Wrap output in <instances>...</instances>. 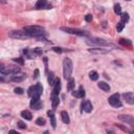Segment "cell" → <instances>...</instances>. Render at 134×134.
<instances>
[{
  "mask_svg": "<svg viewBox=\"0 0 134 134\" xmlns=\"http://www.w3.org/2000/svg\"><path fill=\"white\" fill-rule=\"evenodd\" d=\"M43 91V87L40 83H38L37 85L29 87L28 89V95L32 97V101H31V106L34 105L35 103H37L40 101V95L42 94Z\"/></svg>",
  "mask_w": 134,
  "mask_h": 134,
  "instance_id": "cell-1",
  "label": "cell"
},
{
  "mask_svg": "<svg viewBox=\"0 0 134 134\" xmlns=\"http://www.w3.org/2000/svg\"><path fill=\"white\" fill-rule=\"evenodd\" d=\"M24 32H25L28 37H39L41 38L43 35H45L44 28L38 25H31V26H25L24 27Z\"/></svg>",
  "mask_w": 134,
  "mask_h": 134,
  "instance_id": "cell-2",
  "label": "cell"
},
{
  "mask_svg": "<svg viewBox=\"0 0 134 134\" xmlns=\"http://www.w3.org/2000/svg\"><path fill=\"white\" fill-rule=\"evenodd\" d=\"M71 72H72V62L69 58H65L63 61V74L66 80L71 79Z\"/></svg>",
  "mask_w": 134,
  "mask_h": 134,
  "instance_id": "cell-3",
  "label": "cell"
},
{
  "mask_svg": "<svg viewBox=\"0 0 134 134\" xmlns=\"http://www.w3.org/2000/svg\"><path fill=\"white\" fill-rule=\"evenodd\" d=\"M61 31L65 32L67 34L76 35V36H81V37H87L89 36V33L86 31H82L79 28H70V27H61Z\"/></svg>",
  "mask_w": 134,
  "mask_h": 134,
  "instance_id": "cell-4",
  "label": "cell"
},
{
  "mask_svg": "<svg viewBox=\"0 0 134 134\" xmlns=\"http://www.w3.org/2000/svg\"><path fill=\"white\" fill-rule=\"evenodd\" d=\"M88 45H96V46H110L109 42L103 40V39L100 38H90V39H87V42H86Z\"/></svg>",
  "mask_w": 134,
  "mask_h": 134,
  "instance_id": "cell-5",
  "label": "cell"
},
{
  "mask_svg": "<svg viewBox=\"0 0 134 134\" xmlns=\"http://www.w3.org/2000/svg\"><path fill=\"white\" fill-rule=\"evenodd\" d=\"M108 102L111 106L118 108V107H122V102L120 101V94L118 93H114L112 95L108 98Z\"/></svg>",
  "mask_w": 134,
  "mask_h": 134,
  "instance_id": "cell-6",
  "label": "cell"
},
{
  "mask_svg": "<svg viewBox=\"0 0 134 134\" xmlns=\"http://www.w3.org/2000/svg\"><path fill=\"white\" fill-rule=\"evenodd\" d=\"M8 36L13 38V39H27L29 38L28 35L25 32H21V31H13L8 33Z\"/></svg>",
  "mask_w": 134,
  "mask_h": 134,
  "instance_id": "cell-7",
  "label": "cell"
},
{
  "mask_svg": "<svg viewBox=\"0 0 134 134\" xmlns=\"http://www.w3.org/2000/svg\"><path fill=\"white\" fill-rule=\"evenodd\" d=\"M117 118L120 121L124 122V123H127L129 125H131L134 128V117L131 115H127V114H124V115H118Z\"/></svg>",
  "mask_w": 134,
  "mask_h": 134,
  "instance_id": "cell-8",
  "label": "cell"
},
{
  "mask_svg": "<svg viewBox=\"0 0 134 134\" xmlns=\"http://www.w3.org/2000/svg\"><path fill=\"white\" fill-rule=\"evenodd\" d=\"M53 90H52V93L51 94H56V95H58L59 92H60L61 90V81L59 78H56L54 79V82H53Z\"/></svg>",
  "mask_w": 134,
  "mask_h": 134,
  "instance_id": "cell-9",
  "label": "cell"
},
{
  "mask_svg": "<svg viewBox=\"0 0 134 134\" xmlns=\"http://www.w3.org/2000/svg\"><path fill=\"white\" fill-rule=\"evenodd\" d=\"M92 105H91V103L90 101H83L82 103V111L84 110L85 112H91L92 111Z\"/></svg>",
  "mask_w": 134,
  "mask_h": 134,
  "instance_id": "cell-10",
  "label": "cell"
},
{
  "mask_svg": "<svg viewBox=\"0 0 134 134\" xmlns=\"http://www.w3.org/2000/svg\"><path fill=\"white\" fill-rule=\"evenodd\" d=\"M25 74L24 73H17V74H14V76H12V79L11 80L13 82H21L23 81L24 79H25Z\"/></svg>",
  "mask_w": 134,
  "mask_h": 134,
  "instance_id": "cell-11",
  "label": "cell"
},
{
  "mask_svg": "<svg viewBox=\"0 0 134 134\" xmlns=\"http://www.w3.org/2000/svg\"><path fill=\"white\" fill-rule=\"evenodd\" d=\"M124 98L127 101V103L129 104H134V94L132 92H127L124 94Z\"/></svg>",
  "mask_w": 134,
  "mask_h": 134,
  "instance_id": "cell-12",
  "label": "cell"
},
{
  "mask_svg": "<svg viewBox=\"0 0 134 134\" xmlns=\"http://www.w3.org/2000/svg\"><path fill=\"white\" fill-rule=\"evenodd\" d=\"M72 95H73V96H76V97H80V98H82V97L85 96V90L83 89V87H80L78 91H73V92H72Z\"/></svg>",
  "mask_w": 134,
  "mask_h": 134,
  "instance_id": "cell-13",
  "label": "cell"
},
{
  "mask_svg": "<svg viewBox=\"0 0 134 134\" xmlns=\"http://www.w3.org/2000/svg\"><path fill=\"white\" fill-rule=\"evenodd\" d=\"M47 114H48V116H49V120H50V122H51V126H52V128H53V129H56V127H57V122H56V117H54L53 111H50V110H49V111L47 112Z\"/></svg>",
  "mask_w": 134,
  "mask_h": 134,
  "instance_id": "cell-14",
  "label": "cell"
},
{
  "mask_svg": "<svg viewBox=\"0 0 134 134\" xmlns=\"http://www.w3.org/2000/svg\"><path fill=\"white\" fill-rule=\"evenodd\" d=\"M59 102H60L59 96L56 95V94H51V104H52V108L53 109L57 108V106L59 105Z\"/></svg>",
  "mask_w": 134,
  "mask_h": 134,
  "instance_id": "cell-15",
  "label": "cell"
},
{
  "mask_svg": "<svg viewBox=\"0 0 134 134\" xmlns=\"http://www.w3.org/2000/svg\"><path fill=\"white\" fill-rule=\"evenodd\" d=\"M97 85H98V88H101L104 91H110V86L106 82H100Z\"/></svg>",
  "mask_w": 134,
  "mask_h": 134,
  "instance_id": "cell-16",
  "label": "cell"
},
{
  "mask_svg": "<svg viewBox=\"0 0 134 134\" xmlns=\"http://www.w3.org/2000/svg\"><path fill=\"white\" fill-rule=\"evenodd\" d=\"M61 118L64 124H69L70 123V120H69V115L66 111H62L61 112Z\"/></svg>",
  "mask_w": 134,
  "mask_h": 134,
  "instance_id": "cell-17",
  "label": "cell"
},
{
  "mask_svg": "<svg viewBox=\"0 0 134 134\" xmlns=\"http://www.w3.org/2000/svg\"><path fill=\"white\" fill-rule=\"evenodd\" d=\"M89 52H92V53H97V54H102V53H107L108 50H104V49L101 48H89Z\"/></svg>",
  "mask_w": 134,
  "mask_h": 134,
  "instance_id": "cell-18",
  "label": "cell"
},
{
  "mask_svg": "<svg viewBox=\"0 0 134 134\" xmlns=\"http://www.w3.org/2000/svg\"><path fill=\"white\" fill-rule=\"evenodd\" d=\"M46 1L45 0H39L36 3V8L37 9H41V8H45L46 7Z\"/></svg>",
  "mask_w": 134,
  "mask_h": 134,
  "instance_id": "cell-19",
  "label": "cell"
},
{
  "mask_svg": "<svg viewBox=\"0 0 134 134\" xmlns=\"http://www.w3.org/2000/svg\"><path fill=\"white\" fill-rule=\"evenodd\" d=\"M21 116H22V117H24V118H25V120H27V121H31L32 118H33L32 113L29 112V111H27V110L22 111V112H21Z\"/></svg>",
  "mask_w": 134,
  "mask_h": 134,
  "instance_id": "cell-20",
  "label": "cell"
},
{
  "mask_svg": "<svg viewBox=\"0 0 134 134\" xmlns=\"http://www.w3.org/2000/svg\"><path fill=\"white\" fill-rule=\"evenodd\" d=\"M114 13L116 15H122V7L120 3H115L114 4Z\"/></svg>",
  "mask_w": 134,
  "mask_h": 134,
  "instance_id": "cell-21",
  "label": "cell"
},
{
  "mask_svg": "<svg viewBox=\"0 0 134 134\" xmlns=\"http://www.w3.org/2000/svg\"><path fill=\"white\" fill-rule=\"evenodd\" d=\"M31 107L34 108V109H36V110H40V109L43 107V103H42V101H39L37 103H35L34 105H32Z\"/></svg>",
  "mask_w": 134,
  "mask_h": 134,
  "instance_id": "cell-22",
  "label": "cell"
},
{
  "mask_svg": "<svg viewBox=\"0 0 134 134\" xmlns=\"http://www.w3.org/2000/svg\"><path fill=\"white\" fill-rule=\"evenodd\" d=\"M121 18H122V21L121 22H123L124 24H126L129 21V14L128 13H123Z\"/></svg>",
  "mask_w": 134,
  "mask_h": 134,
  "instance_id": "cell-23",
  "label": "cell"
},
{
  "mask_svg": "<svg viewBox=\"0 0 134 134\" xmlns=\"http://www.w3.org/2000/svg\"><path fill=\"white\" fill-rule=\"evenodd\" d=\"M89 78H90V80H92V81H96L98 79V74L96 71H91L89 73Z\"/></svg>",
  "mask_w": 134,
  "mask_h": 134,
  "instance_id": "cell-24",
  "label": "cell"
},
{
  "mask_svg": "<svg viewBox=\"0 0 134 134\" xmlns=\"http://www.w3.org/2000/svg\"><path fill=\"white\" fill-rule=\"evenodd\" d=\"M74 85H76V84H74V80H73V79L71 78L70 80H69V82H68L67 89H68V90H72V89H73V87H74Z\"/></svg>",
  "mask_w": 134,
  "mask_h": 134,
  "instance_id": "cell-25",
  "label": "cell"
},
{
  "mask_svg": "<svg viewBox=\"0 0 134 134\" xmlns=\"http://www.w3.org/2000/svg\"><path fill=\"white\" fill-rule=\"evenodd\" d=\"M120 44L125 46H130L131 45V41L130 40H126V39H121L120 40Z\"/></svg>",
  "mask_w": 134,
  "mask_h": 134,
  "instance_id": "cell-26",
  "label": "cell"
},
{
  "mask_svg": "<svg viewBox=\"0 0 134 134\" xmlns=\"http://www.w3.org/2000/svg\"><path fill=\"white\" fill-rule=\"evenodd\" d=\"M53 79H54V74L53 72H50L49 73V76H48V83H49V85H53Z\"/></svg>",
  "mask_w": 134,
  "mask_h": 134,
  "instance_id": "cell-27",
  "label": "cell"
},
{
  "mask_svg": "<svg viewBox=\"0 0 134 134\" xmlns=\"http://www.w3.org/2000/svg\"><path fill=\"white\" fill-rule=\"evenodd\" d=\"M36 124L39 126H43V125H45V120L42 117H38L37 118V121H36Z\"/></svg>",
  "mask_w": 134,
  "mask_h": 134,
  "instance_id": "cell-28",
  "label": "cell"
},
{
  "mask_svg": "<svg viewBox=\"0 0 134 134\" xmlns=\"http://www.w3.org/2000/svg\"><path fill=\"white\" fill-rule=\"evenodd\" d=\"M124 27H125V24H124L123 22H120L117 24V26H116V29H117V32H122Z\"/></svg>",
  "mask_w": 134,
  "mask_h": 134,
  "instance_id": "cell-29",
  "label": "cell"
},
{
  "mask_svg": "<svg viewBox=\"0 0 134 134\" xmlns=\"http://www.w3.org/2000/svg\"><path fill=\"white\" fill-rule=\"evenodd\" d=\"M13 60H14V62H16V63H18V64H20V65H23V64H24L23 59H21V58H16V59H13Z\"/></svg>",
  "mask_w": 134,
  "mask_h": 134,
  "instance_id": "cell-30",
  "label": "cell"
},
{
  "mask_svg": "<svg viewBox=\"0 0 134 134\" xmlns=\"http://www.w3.org/2000/svg\"><path fill=\"white\" fill-rule=\"evenodd\" d=\"M34 52H35V54H37V56H41V54H42V49L37 47V48L34 49Z\"/></svg>",
  "mask_w": 134,
  "mask_h": 134,
  "instance_id": "cell-31",
  "label": "cell"
},
{
  "mask_svg": "<svg viewBox=\"0 0 134 134\" xmlns=\"http://www.w3.org/2000/svg\"><path fill=\"white\" fill-rule=\"evenodd\" d=\"M14 91H15V92H16L17 94H22V93L24 92V90H23V89H22V88H20V87H16V88H15V89H14Z\"/></svg>",
  "mask_w": 134,
  "mask_h": 134,
  "instance_id": "cell-32",
  "label": "cell"
},
{
  "mask_svg": "<svg viewBox=\"0 0 134 134\" xmlns=\"http://www.w3.org/2000/svg\"><path fill=\"white\" fill-rule=\"evenodd\" d=\"M18 127L20 128V129H25L26 128V125L23 122H18Z\"/></svg>",
  "mask_w": 134,
  "mask_h": 134,
  "instance_id": "cell-33",
  "label": "cell"
},
{
  "mask_svg": "<svg viewBox=\"0 0 134 134\" xmlns=\"http://www.w3.org/2000/svg\"><path fill=\"white\" fill-rule=\"evenodd\" d=\"M52 50L54 52H57V53H61L62 52V49L60 47H52Z\"/></svg>",
  "mask_w": 134,
  "mask_h": 134,
  "instance_id": "cell-34",
  "label": "cell"
},
{
  "mask_svg": "<svg viewBox=\"0 0 134 134\" xmlns=\"http://www.w3.org/2000/svg\"><path fill=\"white\" fill-rule=\"evenodd\" d=\"M85 20H86L87 22H91V21H92V16H91V15H86Z\"/></svg>",
  "mask_w": 134,
  "mask_h": 134,
  "instance_id": "cell-35",
  "label": "cell"
},
{
  "mask_svg": "<svg viewBox=\"0 0 134 134\" xmlns=\"http://www.w3.org/2000/svg\"><path fill=\"white\" fill-rule=\"evenodd\" d=\"M39 77V70L38 69H36V70H35V76H34V79H37Z\"/></svg>",
  "mask_w": 134,
  "mask_h": 134,
  "instance_id": "cell-36",
  "label": "cell"
},
{
  "mask_svg": "<svg viewBox=\"0 0 134 134\" xmlns=\"http://www.w3.org/2000/svg\"><path fill=\"white\" fill-rule=\"evenodd\" d=\"M8 134H20L19 132H17V131H15V130H11L8 132Z\"/></svg>",
  "mask_w": 134,
  "mask_h": 134,
  "instance_id": "cell-37",
  "label": "cell"
},
{
  "mask_svg": "<svg viewBox=\"0 0 134 134\" xmlns=\"http://www.w3.org/2000/svg\"><path fill=\"white\" fill-rule=\"evenodd\" d=\"M107 133H108V134H114V132H113V131H110V130H108Z\"/></svg>",
  "mask_w": 134,
  "mask_h": 134,
  "instance_id": "cell-38",
  "label": "cell"
},
{
  "mask_svg": "<svg viewBox=\"0 0 134 134\" xmlns=\"http://www.w3.org/2000/svg\"><path fill=\"white\" fill-rule=\"evenodd\" d=\"M44 134H48V132H47V131H46V132H45V133H44Z\"/></svg>",
  "mask_w": 134,
  "mask_h": 134,
  "instance_id": "cell-39",
  "label": "cell"
},
{
  "mask_svg": "<svg viewBox=\"0 0 134 134\" xmlns=\"http://www.w3.org/2000/svg\"><path fill=\"white\" fill-rule=\"evenodd\" d=\"M133 134H134V131H133Z\"/></svg>",
  "mask_w": 134,
  "mask_h": 134,
  "instance_id": "cell-40",
  "label": "cell"
}]
</instances>
